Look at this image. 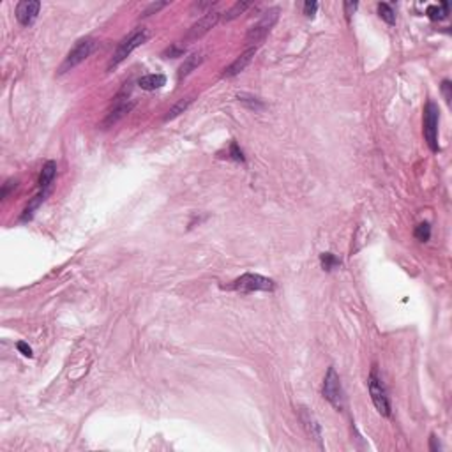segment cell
<instances>
[{
	"label": "cell",
	"instance_id": "21",
	"mask_svg": "<svg viewBox=\"0 0 452 452\" xmlns=\"http://www.w3.org/2000/svg\"><path fill=\"white\" fill-rule=\"evenodd\" d=\"M414 235H415V239L421 240V242H428L429 237H431V226H429V223L419 224L417 228H415Z\"/></svg>",
	"mask_w": 452,
	"mask_h": 452
},
{
	"label": "cell",
	"instance_id": "24",
	"mask_svg": "<svg viewBox=\"0 0 452 452\" xmlns=\"http://www.w3.org/2000/svg\"><path fill=\"white\" fill-rule=\"evenodd\" d=\"M230 155H232V159H235V161H246V157H244L242 151L239 149V145H237L235 142L230 145Z\"/></svg>",
	"mask_w": 452,
	"mask_h": 452
},
{
	"label": "cell",
	"instance_id": "16",
	"mask_svg": "<svg viewBox=\"0 0 452 452\" xmlns=\"http://www.w3.org/2000/svg\"><path fill=\"white\" fill-rule=\"evenodd\" d=\"M428 16L433 21H440V19H444V18H447V14H449V4L447 2H442L440 5H429L428 7Z\"/></svg>",
	"mask_w": 452,
	"mask_h": 452
},
{
	"label": "cell",
	"instance_id": "28",
	"mask_svg": "<svg viewBox=\"0 0 452 452\" xmlns=\"http://www.w3.org/2000/svg\"><path fill=\"white\" fill-rule=\"evenodd\" d=\"M16 348H18L19 352H21V355L28 357V359H30V357H32V355H34V353H32V348H30V346H28V344H27V343H25V341H19V343H18V344H16Z\"/></svg>",
	"mask_w": 452,
	"mask_h": 452
},
{
	"label": "cell",
	"instance_id": "22",
	"mask_svg": "<svg viewBox=\"0 0 452 452\" xmlns=\"http://www.w3.org/2000/svg\"><path fill=\"white\" fill-rule=\"evenodd\" d=\"M166 5H168V2H157V4H155V2H152V4L142 12V18H147V16H151V14H155L159 9L166 7Z\"/></svg>",
	"mask_w": 452,
	"mask_h": 452
},
{
	"label": "cell",
	"instance_id": "23",
	"mask_svg": "<svg viewBox=\"0 0 452 452\" xmlns=\"http://www.w3.org/2000/svg\"><path fill=\"white\" fill-rule=\"evenodd\" d=\"M16 186H18V180H14V178H9L7 182H5L4 186H2V193H0V198L2 200H5L9 194V191L11 189H16Z\"/></svg>",
	"mask_w": 452,
	"mask_h": 452
},
{
	"label": "cell",
	"instance_id": "20",
	"mask_svg": "<svg viewBox=\"0 0 452 452\" xmlns=\"http://www.w3.org/2000/svg\"><path fill=\"white\" fill-rule=\"evenodd\" d=\"M320 263L321 267H323V271L330 272L334 269V267L339 265V258H336V256L332 255V253H321L320 255Z\"/></svg>",
	"mask_w": 452,
	"mask_h": 452
},
{
	"label": "cell",
	"instance_id": "3",
	"mask_svg": "<svg viewBox=\"0 0 452 452\" xmlns=\"http://www.w3.org/2000/svg\"><path fill=\"white\" fill-rule=\"evenodd\" d=\"M276 288L274 281L263 278L260 274H244L228 286V290H235L240 294H251V292H272Z\"/></svg>",
	"mask_w": 452,
	"mask_h": 452
},
{
	"label": "cell",
	"instance_id": "17",
	"mask_svg": "<svg viewBox=\"0 0 452 452\" xmlns=\"http://www.w3.org/2000/svg\"><path fill=\"white\" fill-rule=\"evenodd\" d=\"M378 14H380V18L385 21V23H389V25L396 23V12H394V9H392V5L390 4H385V2L378 4Z\"/></svg>",
	"mask_w": 452,
	"mask_h": 452
},
{
	"label": "cell",
	"instance_id": "14",
	"mask_svg": "<svg viewBox=\"0 0 452 452\" xmlns=\"http://www.w3.org/2000/svg\"><path fill=\"white\" fill-rule=\"evenodd\" d=\"M201 62H203V57H201L200 53H191L189 57H186L184 64H182L180 69H178V80H182V78H186L187 74L193 73Z\"/></svg>",
	"mask_w": 452,
	"mask_h": 452
},
{
	"label": "cell",
	"instance_id": "25",
	"mask_svg": "<svg viewBox=\"0 0 452 452\" xmlns=\"http://www.w3.org/2000/svg\"><path fill=\"white\" fill-rule=\"evenodd\" d=\"M318 11V2H305L304 4V14L307 18H313Z\"/></svg>",
	"mask_w": 452,
	"mask_h": 452
},
{
	"label": "cell",
	"instance_id": "2",
	"mask_svg": "<svg viewBox=\"0 0 452 452\" xmlns=\"http://www.w3.org/2000/svg\"><path fill=\"white\" fill-rule=\"evenodd\" d=\"M279 18V9H269L267 12H263L262 18L253 25L251 28L248 30V35H246V43L249 44V48H256V44H260L263 39L269 35V32L272 30V27L276 25Z\"/></svg>",
	"mask_w": 452,
	"mask_h": 452
},
{
	"label": "cell",
	"instance_id": "19",
	"mask_svg": "<svg viewBox=\"0 0 452 452\" xmlns=\"http://www.w3.org/2000/svg\"><path fill=\"white\" fill-rule=\"evenodd\" d=\"M239 101L242 103L244 106H246V108L255 110V112H258V110H262V108H263V103L258 99V97H255V96H248V94H240V96H239Z\"/></svg>",
	"mask_w": 452,
	"mask_h": 452
},
{
	"label": "cell",
	"instance_id": "11",
	"mask_svg": "<svg viewBox=\"0 0 452 452\" xmlns=\"http://www.w3.org/2000/svg\"><path fill=\"white\" fill-rule=\"evenodd\" d=\"M255 53H256V48H248V50L244 51L240 57H237L235 60H233V62L230 64L226 69H224L223 78H233V76H237L239 73H242V71L246 69L249 64H251Z\"/></svg>",
	"mask_w": 452,
	"mask_h": 452
},
{
	"label": "cell",
	"instance_id": "13",
	"mask_svg": "<svg viewBox=\"0 0 452 452\" xmlns=\"http://www.w3.org/2000/svg\"><path fill=\"white\" fill-rule=\"evenodd\" d=\"M162 85H166V76L162 74H145L138 80V87L143 90H157Z\"/></svg>",
	"mask_w": 452,
	"mask_h": 452
},
{
	"label": "cell",
	"instance_id": "9",
	"mask_svg": "<svg viewBox=\"0 0 452 452\" xmlns=\"http://www.w3.org/2000/svg\"><path fill=\"white\" fill-rule=\"evenodd\" d=\"M55 175H57V162H55V161H48L46 164L43 166V170H41V175H39V193H37V198L41 201L46 200V196L51 193Z\"/></svg>",
	"mask_w": 452,
	"mask_h": 452
},
{
	"label": "cell",
	"instance_id": "1",
	"mask_svg": "<svg viewBox=\"0 0 452 452\" xmlns=\"http://www.w3.org/2000/svg\"><path fill=\"white\" fill-rule=\"evenodd\" d=\"M149 39V30L147 28H136V30H133L131 34L128 35V37H124L122 41H120V44L117 46L115 53L112 55V58H110L108 62V71H112L113 67H117L119 64H122L126 60V58L129 57V55L133 53V51L136 50L138 46H142L145 41Z\"/></svg>",
	"mask_w": 452,
	"mask_h": 452
},
{
	"label": "cell",
	"instance_id": "26",
	"mask_svg": "<svg viewBox=\"0 0 452 452\" xmlns=\"http://www.w3.org/2000/svg\"><path fill=\"white\" fill-rule=\"evenodd\" d=\"M442 92H444L445 101H447V103H451V99H452V85H451V81H449V80L442 81Z\"/></svg>",
	"mask_w": 452,
	"mask_h": 452
},
{
	"label": "cell",
	"instance_id": "15",
	"mask_svg": "<svg viewBox=\"0 0 452 452\" xmlns=\"http://www.w3.org/2000/svg\"><path fill=\"white\" fill-rule=\"evenodd\" d=\"M251 2H246V0H239V2H235V4L232 5V7L228 9V11L224 12V16H223V21H232V19H235V18H239L240 14H242L246 9H249L251 7Z\"/></svg>",
	"mask_w": 452,
	"mask_h": 452
},
{
	"label": "cell",
	"instance_id": "31",
	"mask_svg": "<svg viewBox=\"0 0 452 452\" xmlns=\"http://www.w3.org/2000/svg\"><path fill=\"white\" fill-rule=\"evenodd\" d=\"M440 444H437V437L435 435H431V451L433 452H437V451H440Z\"/></svg>",
	"mask_w": 452,
	"mask_h": 452
},
{
	"label": "cell",
	"instance_id": "4",
	"mask_svg": "<svg viewBox=\"0 0 452 452\" xmlns=\"http://www.w3.org/2000/svg\"><path fill=\"white\" fill-rule=\"evenodd\" d=\"M96 50V41L94 39H80L76 44L73 46V50L67 53V57L64 58L62 66L58 69V74H64L67 71L74 69L76 66H80L81 62H85L87 58L90 57V53Z\"/></svg>",
	"mask_w": 452,
	"mask_h": 452
},
{
	"label": "cell",
	"instance_id": "30",
	"mask_svg": "<svg viewBox=\"0 0 452 452\" xmlns=\"http://www.w3.org/2000/svg\"><path fill=\"white\" fill-rule=\"evenodd\" d=\"M214 4H216V2H200V4H194V5H193V9H198V11H203V9L212 7Z\"/></svg>",
	"mask_w": 452,
	"mask_h": 452
},
{
	"label": "cell",
	"instance_id": "27",
	"mask_svg": "<svg viewBox=\"0 0 452 452\" xmlns=\"http://www.w3.org/2000/svg\"><path fill=\"white\" fill-rule=\"evenodd\" d=\"M184 53V48H180V46H177V44H173V46H170L168 48L166 51H164V57H171V58H175V57H180V55Z\"/></svg>",
	"mask_w": 452,
	"mask_h": 452
},
{
	"label": "cell",
	"instance_id": "8",
	"mask_svg": "<svg viewBox=\"0 0 452 452\" xmlns=\"http://www.w3.org/2000/svg\"><path fill=\"white\" fill-rule=\"evenodd\" d=\"M219 18H221V14L219 12H216V11L205 12V16H201L196 23L191 25V28L187 30V34L184 35V41H186V43H193V41L201 39L205 34H209V32L216 27L217 21H219Z\"/></svg>",
	"mask_w": 452,
	"mask_h": 452
},
{
	"label": "cell",
	"instance_id": "12",
	"mask_svg": "<svg viewBox=\"0 0 452 452\" xmlns=\"http://www.w3.org/2000/svg\"><path fill=\"white\" fill-rule=\"evenodd\" d=\"M301 421L302 424H304L305 431H307V435H309L313 440L320 442L321 440V429H320V424L316 422V419L313 417V415L307 412L305 408H301Z\"/></svg>",
	"mask_w": 452,
	"mask_h": 452
},
{
	"label": "cell",
	"instance_id": "10",
	"mask_svg": "<svg viewBox=\"0 0 452 452\" xmlns=\"http://www.w3.org/2000/svg\"><path fill=\"white\" fill-rule=\"evenodd\" d=\"M39 9H41V2H37V0H23V2H19L16 5V18L23 27H28L37 18Z\"/></svg>",
	"mask_w": 452,
	"mask_h": 452
},
{
	"label": "cell",
	"instance_id": "5",
	"mask_svg": "<svg viewBox=\"0 0 452 452\" xmlns=\"http://www.w3.org/2000/svg\"><path fill=\"white\" fill-rule=\"evenodd\" d=\"M438 120L440 110L433 101H429L424 108V138L433 152H438Z\"/></svg>",
	"mask_w": 452,
	"mask_h": 452
},
{
	"label": "cell",
	"instance_id": "7",
	"mask_svg": "<svg viewBox=\"0 0 452 452\" xmlns=\"http://www.w3.org/2000/svg\"><path fill=\"white\" fill-rule=\"evenodd\" d=\"M323 398L327 399L330 405L336 410H343L344 406V398H343V389H341V380L337 376V373L334 371V367H328L327 375L323 380Z\"/></svg>",
	"mask_w": 452,
	"mask_h": 452
},
{
	"label": "cell",
	"instance_id": "18",
	"mask_svg": "<svg viewBox=\"0 0 452 452\" xmlns=\"http://www.w3.org/2000/svg\"><path fill=\"white\" fill-rule=\"evenodd\" d=\"M191 101H193L191 97H186V99H180V101L177 103V105L173 106V108L168 110V113H166V117H164V120L168 122V120L175 119V117H178L180 113H184V110H186L187 106L191 105Z\"/></svg>",
	"mask_w": 452,
	"mask_h": 452
},
{
	"label": "cell",
	"instance_id": "6",
	"mask_svg": "<svg viewBox=\"0 0 452 452\" xmlns=\"http://www.w3.org/2000/svg\"><path fill=\"white\" fill-rule=\"evenodd\" d=\"M367 387H369V394H371L373 405L376 406V410L380 412V415L383 417H389L390 415V401L389 396H387V390L383 387L380 376L376 375V371L373 369L369 378H367Z\"/></svg>",
	"mask_w": 452,
	"mask_h": 452
},
{
	"label": "cell",
	"instance_id": "29",
	"mask_svg": "<svg viewBox=\"0 0 452 452\" xmlns=\"http://www.w3.org/2000/svg\"><path fill=\"white\" fill-rule=\"evenodd\" d=\"M355 9H357V2H344V14H346V19L352 18Z\"/></svg>",
	"mask_w": 452,
	"mask_h": 452
}]
</instances>
